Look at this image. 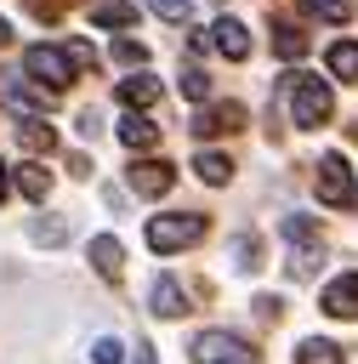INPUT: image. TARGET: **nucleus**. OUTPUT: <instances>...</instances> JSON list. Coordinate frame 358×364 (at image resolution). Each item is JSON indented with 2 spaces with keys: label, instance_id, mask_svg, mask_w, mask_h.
Masks as SVG:
<instances>
[{
  "label": "nucleus",
  "instance_id": "obj_1",
  "mask_svg": "<svg viewBox=\"0 0 358 364\" xmlns=\"http://www.w3.org/2000/svg\"><path fill=\"white\" fill-rule=\"evenodd\" d=\"M330 108H335V97H330V85L318 74H290V119L301 131H318L330 119Z\"/></svg>",
  "mask_w": 358,
  "mask_h": 364
},
{
  "label": "nucleus",
  "instance_id": "obj_2",
  "mask_svg": "<svg viewBox=\"0 0 358 364\" xmlns=\"http://www.w3.org/2000/svg\"><path fill=\"white\" fill-rule=\"evenodd\" d=\"M199 239H205V216H153V222H148V245H153L159 256L188 250V245H199Z\"/></svg>",
  "mask_w": 358,
  "mask_h": 364
},
{
  "label": "nucleus",
  "instance_id": "obj_3",
  "mask_svg": "<svg viewBox=\"0 0 358 364\" xmlns=\"http://www.w3.org/2000/svg\"><path fill=\"white\" fill-rule=\"evenodd\" d=\"M23 68H28V80L34 85H51V91H63L80 68L68 63V51H57V46H28L23 51Z\"/></svg>",
  "mask_w": 358,
  "mask_h": 364
},
{
  "label": "nucleus",
  "instance_id": "obj_4",
  "mask_svg": "<svg viewBox=\"0 0 358 364\" xmlns=\"http://www.w3.org/2000/svg\"><path fill=\"white\" fill-rule=\"evenodd\" d=\"M193 364H256V347L227 330H205L193 336Z\"/></svg>",
  "mask_w": 358,
  "mask_h": 364
},
{
  "label": "nucleus",
  "instance_id": "obj_5",
  "mask_svg": "<svg viewBox=\"0 0 358 364\" xmlns=\"http://www.w3.org/2000/svg\"><path fill=\"white\" fill-rule=\"evenodd\" d=\"M125 182H131V193L159 199V193H170V188H176V165H165V159H136V165L125 171Z\"/></svg>",
  "mask_w": 358,
  "mask_h": 364
},
{
  "label": "nucleus",
  "instance_id": "obj_6",
  "mask_svg": "<svg viewBox=\"0 0 358 364\" xmlns=\"http://www.w3.org/2000/svg\"><path fill=\"white\" fill-rule=\"evenodd\" d=\"M318 199L324 205H352V171L341 154H324L318 159Z\"/></svg>",
  "mask_w": 358,
  "mask_h": 364
},
{
  "label": "nucleus",
  "instance_id": "obj_7",
  "mask_svg": "<svg viewBox=\"0 0 358 364\" xmlns=\"http://www.w3.org/2000/svg\"><path fill=\"white\" fill-rule=\"evenodd\" d=\"M244 125V108L239 102H222V108H199L193 114V136H227Z\"/></svg>",
  "mask_w": 358,
  "mask_h": 364
},
{
  "label": "nucleus",
  "instance_id": "obj_8",
  "mask_svg": "<svg viewBox=\"0 0 358 364\" xmlns=\"http://www.w3.org/2000/svg\"><path fill=\"white\" fill-rule=\"evenodd\" d=\"M324 313L330 318H358V273H341L324 284Z\"/></svg>",
  "mask_w": 358,
  "mask_h": 364
},
{
  "label": "nucleus",
  "instance_id": "obj_9",
  "mask_svg": "<svg viewBox=\"0 0 358 364\" xmlns=\"http://www.w3.org/2000/svg\"><path fill=\"white\" fill-rule=\"evenodd\" d=\"M210 34H216L210 46H216V51H222L227 63H244V57H250V34H244V23H239V17H222V23L210 28Z\"/></svg>",
  "mask_w": 358,
  "mask_h": 364
},
{
  "label": "nucleus",
  "instance_id": "obj_10",
  "mask_svg": "<svg viewBox=\"0 0 358 364\" xmlns=\"http://www.w3.org/2000/svg\"><path fill=\"white\" fill-rule=\"evenodd\" d=\"M91 267H97L102 279H119V273H125V250H119L114 233H97V239H91Z\"/></svg>",
  "mask_w": 358,
  "mask_h": 364
},
{
  "label": "nucleus",
  "instance_id": "obj_11",
  "mask_svg": "<svg viewBox=\"0 0 358 364\" xmlns=\"http://www.w3.org/2000/svg\"><path fill=\"white\" fill-rule=\"evenodd\" d=\"M119 142H125L131 154H148V148L159 142V125L142 119V114H125V119H119Z\"/></svg>",
  "mask_w": 358,
  "mask_h": 364
},
{
  "label": "nucleus",
  "instance_id": "obj_12",
  "mask_svg": "<svg viewBox=\"0 0 358 364\" xmlns=\"http://www.w3.org/2000/svg\"><path fill=\"white\" fill-rule=\"evenodd\" d=\"M153 313H159V318H182V313H188V290H182L170 273L153 279Z\"/></svg>",
  "mask_w": 358,
  "mask_h": 364
},
{
  "label": "nucleus",
  "instance_id": "obj_13",
  "mask_svg": "<svg viewBox=\"0 0 358 364\" xmlns=\"http://www.w3.org/2000/svg\"><path fill=\"white\" fill-rule=\"evenodd\" d=\"M91 23H97V28H131V23H136V6H131V0H97V6H91Z\"/></svg>",
  "mask_w": 358,
  "mask_h": 364
},
{
  "label": "nucleus",
  "instance_id": "obj_14",
  "mask_svg": "<svg viewBox=\"0 0 358 364\" xmlns=\"http://www.w3.org/2000/svg\"><path fill=\"white\" fill-rule=\"evenodd\" d=\"M0 102H6V108H17V114L28 119V114H45V108H51V91H34V85H6V97H0Z\"/></svg>",
  "mask_w": 358,
  "mask_h": 364
},
{
  "label": "nucleus",
  "instance_id": "obj_15",
  "mask_svg": "<svg viewBox=\"0 0 358 364\" xmlns=\"http://www.w3.org/2000/svg\"><path fill=\"white\" fill-rule=\"evenodd\" d=\"M153 97H159V80H153V74H131V80H119V102H125V108H148Z\"/></svg>",
  "mask_w": 358,
  "mask_h": 364
},
{
  "label": "nucleus",
  "instance_id": "obj_16",
  "mask_svg": "<svg viewBox=\"0 0 358 364\" xmlns=\"http://www.w3.org/2000/svg\"><path fill=\"white\" fill-rule=\"evenodd\" d=\"M17 136H23V148H28V154H51V148H57V131H51L40 114H28V119L17 125Z\"/></svg>",
  "mask_w": 358,
  "mask_h": 364
},
{
  "label": "nucleus",
  "instance_id": "obj_17",
  "mask_svg": "<svg viewBox=\"0 0 358 364\" xmlns=\"http://www.w3.org/2000/svg\"><path fill=\"white\" fill-rule=\"evenodd\" d=\"M17 188H23V199H34V205H40V199L51 193V171H45L40 159H28V165H17Z\"/></svg>",
  "mask_w": 358,
  "mask_h": 364
},
{
  "label": "nucleus",
  "instance_id": "obj_18",
  "mask_svg": "<svg viewBox=\"0 0 358 364\" xmlns=\"http://www.w3.org/2000/svg\"><path fill=\"white\" fill-rule=\"evenodd\" d=\"M330 74L335 80H358V40H335L330 46Z\"/></svg>",
  "mask_w": 358,
  "mask_h": 364
},
{
  "label": "nucleus",
  "instance_id": "obj_19",
  "mask_svg": "<svg viewBox=\"0 0 358 364\" xmlns=\"http://www.w3.org/2000/svg\"><path fill=\"white\" fill-rule=\"evenodd\" d=\"M273 51H278L284 63H295V57H307V34L290 28V23H278V28H273Z\"/></svg>",
  "mask_w": 358,
  "mask_h": 364
},
{
  "label": "nucleus",
  "instance_id": "obj_20",
  "mask_svg": "<svg viewBox=\"0 0 358 364\" xmlns=\"http://www.w3.org/2000/svg\"><path fill=\"white\" fill-rule=\"evenodd\" d=\"M193 171H199V176H205L210 188H222V182L233 176V165H227V154H199V159H193Z\"/></svg>",
  "mask_w": 358,
  "mask_h": 364
},
{
  "label": "nucleus",
  "instance_id": "obj_21",
  "mask_svg": "<svg viewBox=\"0 0 358 364\" xmlns=\"http://www.w3.org/2000/svg\"><path fill=\"white\" fill-rule=\"evenodd\" d=\"M301 364H341V347L313 336V341H301Z\"/></svg>",
  "mask_w": 358,
  "mask_h": 364
},
{
  "label": "nucleus",
  "instance_id": "obj_22",
  "mask_svg": "<svg viewBox=\"0 0 358 364\" xmlns=\"http://www.w3.org/2000/svg\"><path fill=\"white\" fill-rule=\"evenodd\" d=\"M114 57H119L125 68H142V63H148V46L131 40V34H119V40H114Z\"/></svg>",
  "mask_w": 358,
  "mask_h": 364
},
{
  "label": "nucleus",
  "instance_id": "obj_23",
  "mask_svg": "<svg viewBox=\"0 0 358 364\" xmlns=\"http://www.w3.org/2000/svg\"><path fill=\"white\" fill-rule=\"evenodd\" d=\"M284 239H290V245H313V239H318V222H313V216H284Z\"/></svg>",
  "mask_w": 358,
  "mask_h": 364
},
{
  "label": "nucleus",
  "instance_id": "obj_24",
  "mask_svg": "<svg viewBox=\"0 0 358 364\" xmlns=\"http://www.w3.org/2000/svg\"><path fill=\"white\" fill-rule=\"evenodd\" d=\"M301 6H307L313 17H324V23H347V17H352L347 0H301Z\"/></svg>",
  "mask_w": 358,
  "mask_h": 364
},
{
  "label": "nucleus",
  "instance_id": "obj_25",
  "mask_svg": "<svg viewBox=\"0 0 358 364\" xmlns=\"http://www.w3.org/2000/svg\"><path fill=\"white\" fill-rule=\"evenodd\" d=\"M182 97H188V102H205V97H210V80H205V68H188V74H182Z\"/></svg>",
  "mask_w": 358,
  "mask_h": 364
},
{
  "label": "nucleus",
  "instance_id": "obj_26",
  "mask_svg": "<svg viewBox=\"0 0 358 364\" xmlns=\"http://www.w3.org/2000/svg\"><path fill=\"white\" fill-rule=\"evenodd\" d=\"M233 267H239V273H250V267H256V239H250V233H239V239H233Z\"/></svg>",
  "mask_w": 358,
  "mask_h": 364
},
{
  "label": "nucleus",
  "instance_id": "obj_27",
  "mask_svg": "<svg viewBox=\"0 0 358 364\" xmlns=\"http://www.w3.org/2000/svg\"><path fill=\"white\" fill-rule=\"evenodd\" d=\"M165 23H188V11H193V0H148Z\"/></svg>",
  "mask_w": 358,
  "mask_h": 364
},
{
  "label": "nucleus",
  "instance_id": "obj_28",
  "mask_svg": "<svg viewBox=\"0 0 358 364\" xmlns=\"http://www.w3.org/2000/svg\"><path fill=\"white\" fill-rule=\"evenodd\" d=\"M28 233H34L40 245H63V239H68V222H34Z\"/></svg>",
  "mask_w": 358,
  "mask_h": 364
},
{
  "label": "nucleus",
  "instance_id": "obj_29",
  "mask_svg": "<svg viewBox=\"0 0 358 364\" xmlns=\"http://www.w3.org/2000/svg\"><path fill=\"white\" fill-rule=\"evenodd\" d=\"M91 358H97V364H119V358H125V347H119L114 336H102V341L91 347Z\"/></svg>",
  "mask_w": 358,
  "mask_h": 364
},
{
  "label": "nucleus",
  "instance_id": "obj_30",
  "mask_svg": "<svg viewBox=\"0 0 358 364\" xmlns=\"http://www.w3.org/2000/svg\"><path fill=\"white\" fill-rule=\"evenodd\" d=\"M68 63H74V68H91V63H97V51H91L85 40H74V46H68Z\"/></svg>",
  "mask_w": 358,
  "mask_h": 364
},
{
  "label": "nucleus",
  "instance_id": "obj_31",
  "mask_svg": "<svg viewBox=\"0 0 358 364\" xmlns=\"http://www.w3.org/2000/svg\"><path fill=\"white\" fill-rule=\"evenodd\" d=\"M131 364H153V347H148V341H136V358H131Z\"/></svg>",
  "mask_w": 358,
  "mask_h": 364
},
{
  "label": "nucleus",
  "instance_id": "obj_32",
  "mask_svg": "<svg viewBox=\"0 0 358 364\" xmlns=\"http://www.w3.org/2000/svg\"><path fill=\"white\" fill-rule=\"evenodd\" d=\"M6 40H11V23H6V17H0V46H6Z\"/></svg>",
  "mask_w": 358,
  "mask_h": 364
},
{
  "label": "nucleus",
  "instance_id": "obj_33",
  "mask_svg": "<svg viewBox=\"0 0 358 364\" xmlns=\"http://www.w3.org/2000/svg\"><path fill=\"white\" fill-rule=\"evenodd\" d=\"M0 199H6V165H0Z\"/></svg>",
  "mask_w": 358,
  "mask_h": 364
}]
</instances>
